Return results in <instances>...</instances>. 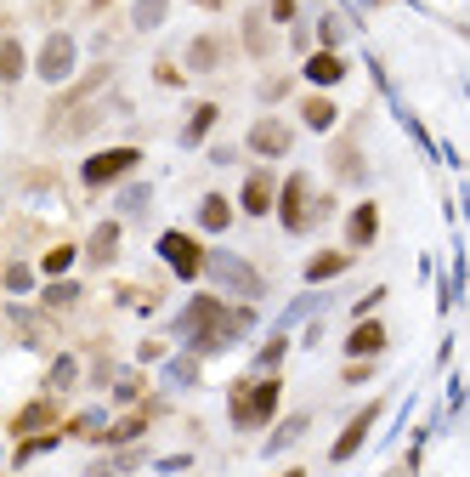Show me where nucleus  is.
I'll list each match as a JSON object with an SVG mask.
<instances>
[{"label": "nucleus", "mask_w": 470, "mask_h": 477, "mask_svg": "<svg viewBox=\"0 0 470 477\" xmlns=\"http://www.w3.org/2000/svg\"><path fill=\"white\" fill-rule=\"evenodd\" d=\"M256 330V313L249 307H222L215 296H198V302H187V313L176 318V335L193 347V352H227L239 335H249Z\"/></svg>", "instance_id": "nucleus-1"}, {"label": "nucleus", "mask_w": 470, "mask_h": 477, "mask_svg": "<svg viewBox=\"0 0 470 477\" xmlns=\"http://www.w3.org/2000/svg\"><path fill=\"white\" fill-rule=\"evenodd\" d=\"M198 273H210V278H215L222 290L244 296V302H256V296L266 290V285H261V273L249 268L244 256H232V251H210V256H205V268H198Z\"/></svg>", "instance_id": "nucleus-2"}, {"label": "nucleus", "mask_w": 470, "mask_h": 477, "mask_svg": "<svg viewBox=\"0 0 470 477\" xmlns=\"http://www.w3.org/2000/svg\"><path fill=\"white\" fill-rule=\"evenodd\" d=\"M273 410H278V381H256L232 393V427H261V420H273Z\"/></svg>", "instance_id": "nucleus-3"}, {"label": "nucleus", "mask_w": 470, "mask_h": 477, "mask_svg": "<svg viewBox=\"0 0 470 477\" xmlns=\"http://www.w3.org/2000/svg\"><path fill=\"white\" fill-rule=\"evenodd\" d=\"M318 210H329V205H318ZM318 210L306 205V176H289V182H283V205H278L283 227H289V234H306V227L318 222Z\"/></svg>", "instance_id": "nucleus-4"}, {"label": "nucleus", "mask_w": 470, "mask_h": 477, "mask_svg": "<svg viewBox=\"0 0 470 477\" xmlns=\"http://www.w3.org/2000/svg\"><path fill=\"white\" fill-rule=\"evenodd\" d=\"M68 75H74V40H68V34H51V40L40 46V80L63 85Z\"/></svg>", "instance_id": "nucleus-5"}, {"label": "nucleus", "mask_w": 470, "mask_h": 477, "mask_svg": "<svg viewBox=\"0 0 470 477\" xmlns=\"http://www.w3.org/2000/svg\"><path fill=\"white\" fill-rule=\"evenodd\" d=\"M131 165H142V154H136V148H108V154H91V159H85V182L102 188V182H114V176H125Z\"/></svg>", "instance_id": "nucleus-6"}, {"label": "nucleus", "mask_w": 470, "mask_h": 477, "mask_svg": "<svg viewBox=\"0 0 470 477\" xmlns=\"http://www.w3.org/2000/svg\"><path fill=\"white\" fill-rule=\"evenodd\" d=\"M159 256L170 261V273H176V278H193L198 268H205V251H198L187 234H165V239H159Z\"/></svg>", "instance_id": "nucleus-7"}, {"label": "nucleus", "mask_w": 470, "mask_h": 477, "mask_svg": "<svg viewBox=\"0 0 470 477\" xmlns=\"http://www.w3.org/2000/svg\"><path fill=\"white\" fill-rule=\"evenodd\" d=\"M374 420H379V403H369V410H363V415H352V427H346V432H340V444L329 449V455H335V461H352V455H357V449H363V437L374 432Z\"/></svg>", "instance_id": "nucleus-8"}, {"label": "nucleus", "mask_w": 470, "mask_h": 477, "mask_svg": "<svg viewBox=\"0 0 470 477\" xmlns=\"http://www.w3.org/2000/svg\"><path fill=\"white\" fill-rule=\"evenodd\" d=\"M249 148H256V154H266V159L289 154V126H283V119H261V126L249 131Z\"/></svg>", "instance_id": "nucleus-9"}, {"label": "nucleus", "mask_w": 470, "mask_h": 477, "mask_svg": "<svg viewBox=\"0 0 470 477\" xmlns=\"http://www.w3.org/2000/svg\"><path fill=\"white\" fill-rule=\"evenodd\" d=\"M340 75H346V63H340L335 51H318V57L306 63V80L312 85H340Z\"/></svg>", "instance_id": "nucleus-10"}, {"label": "nucleus", "mask_w": 470, "mask_h": 477, "mask_svg": "<svg viewBox=\"0 0 470 477\" xmlns=\"http://www.w3.org/2000/svg\"><path fill=\"white\" fill-rule=\"evenodd\" d=\"M266 205H273V176H266V171H256V176L244 182V210H249V216H261Z\"/></svg>", "instance_id": "nucleus-11"}, {"label": "nucleus", "mask_w": 470, "mask_h": 477, "mask_svg": "<svg viewBox=\"0 0 470 477\" xmlns=\"http://www.w3.org/2000/svg\"><path fill=\"white\" fill-rule=\"evenodd\" d=\"M114 251H119V222H102L91 234V244H85V256H91V261H114Z\"/></svg>", "instance_id": "nucleus-12"}, {"label": "nucleus", "mask_w": 470, "mask_h": 477, "mask_svg": "<svg viewBox=\"0 0 470 477\" xmlns=\"http://www.w3.org/2000/svg\"><path fill=\"white\" fill-rule=\"evenodd\" d=\"M379 347H386V330H379V324H357L352 341H346L352 358H369V352H379Z\"/></svg>", "instance_id": "nucleus-13"}, {"label": "nucleus", "mask_w": 470, "mask_h": 477, "mask_svg": "<svg viewBox=\"0 0 470 477\" xmlns=\"http://www.w3.org/2000/svg\"><path fill=\"white\" fill-rule=\"evenodd\" d=\"M352 268V256H312V261H306V278H312V285H323V278H340V273H346Z\"/></svg>", "instance_id": "nucleus-14"}, {"label": "nucleus", "mask_w": 470, "mask_h": 477, "mask_svg": "<svg viewBox=\"0 0 470 477\" xmlns=\"http://www.w3.org/2000/svg\"><path fill=\"white\" fill-rule=\"evenodd\" d=\"M198 222H205V227H210V234H222V227L232 222V205L222 199V193H210V199H205V205H198Z\"/></svg>", "instance_id": "nucleus-15"}, {"label": "nucleus", "mask_w": 470, "mask_h": 477, "mask_svg": "<svg viewBox=\"0 0 470 477\" xmlns=\"http://www.w3.org/2000/svg\"><path fill=\"white\" fill-rule=\"evenodd\" d=\"M300 432H306V415H289V420H283V427H278L273 437H266V449H261V455H283V449H289V444H295V437H300Z\"/></svg>", "instance_id": "nucleus-16"}, {"label": "nucleus", "mask_w": 470, "mask_h": 477, "mask_svg": "<svg viewBox=\"0 0 470 477\" xmlns=\"http://www.w3.org/2000/svg\"><path fill=\"white\" fill-rule=\"evenodd\" d=\"M374 227H379V210H374V205H357L346 234H352V244H369V239H374Z\"/></svg>", "instance_id": "nucleus-17"}, {"label": "nucleus", "mask_w": 470, "mask_h": 477, "mask_svg": "<svg viewBox=\"0 0 470 477\" xmlns=\"http://www.w3.org/2000/svg\"><path fill=\"white\" fill-rule=\"evenodd\" d=\"M323 302H329V296H300V302H289V313L278 318V335H283L289 324H300V318H312V313H318Z\"/></svg>", "instance_id": "nucleus-18"}, {"label": "nucleus", "mask_w": 470, "mask_h": 477, "mask_svg": "<svg viewBox=\"0 0 470 477\" xmlns=\"http://www.w3.org/2000/svg\"><path fill=\"white\" fill-rule=\"evenodd\" d=\"M165 12H170V0H136V29H159V23H165Z\"/></svg>", "instance_id": "nucleus-19"}, {"label": "nucleus", "mask_w": 470, "mask_h": 477, "mask_svg": "<svg viewBox=\"0 0 470 477\" xmlns=\"http://www.w3.org/2000/svg\"><path fill=\"white\" fill-rule=\"evenodd\" d=\"M17 75H23V46L0 40V80H17Z\"/></svg>", "instance_id": "nucleus-20"}, {"label": "nucleus", "mask_w": 470, "mask_h": 477, "mask_svg": "<svg viewBox=\"0 0 470 477\" xmlns=\"http://www.w3.org/2000/svg\"><path fill=\"white\" fill-rule=\"evenodd\" d=\"M165 381H170V386H193V381H198V364H193V358H170V364H165Z\"/></svg>", "instance_id": "nucleus-21"}, {"label": "nucleus", "mask_w": 470, "mask_h": 477, "mask_svg": "<svg viewBox=\"0 0 470 477\" xmlns=\"http://www.w3.org/2000/svg\"><path fill=\"white\" fill-rule=\"evenodd\" d=\"M210 126H215V109H210V102H205V109L193 114V126L182 131V143H187V148H193V143H205V131H210Z\"/></svg>", "instance_id": "nucleus-22"}, {"label": "nucleus", "mask_w": 470, "mask_h": 477, "mask_svg": "<svg viewBox=\"0 0 470 477\" xmlns=\"http://www.w3.org/2000/svg\"><path fill=\"white\" fill-rule=\"evenodd\" d=\"M306 126H312V131H329V126H335V102H323V97L306 102Z\"/></svg>", "instance_id": "nucleus-23"}, {"label": "nucleus", "mask_w": 470, "mask_h": 477, "mask_svg": "<svg viewBox=\"0 0 470 477\" xmlns=\"http://www.w3.org/2000/svg\"><path fill=\"white\" fill-rule=\"evenodd\" d=\"M51 420V403H29L23 415H17V432H34V427H46Z\"/></svg>", "instance_id": "nucleus-24"}, {"label": "nucleus", "mask_w": 470, "mask_h": 477, "mask_svg": "<svg viewBox=\"0 0 470 477\" xmlns=\"http://www.w3.org/2000/svg\"><path fill=\"white\" fill-rule=\"evenodd\" d=\"M148 199H153V188H148V182H136V188H125V193H119V210H148Z\"/></svg>", "instance_id": "nucleus-25"}, {"label": "nucleus", "mask_w": 470, "mask_h": 477, "mask_svg": "<svg viewBox=\"0 0 470 477\" xmlns=\"http://www.w3.org/2000/svg\"><path fill=\"white\" fill-rule=\"evenodd\" d=\"M74 375H80V369H74V358H57V364H51V393L74 386Z\"/></svg>", "instance_id": "nucleus-26"}, {"label": "nucleus", "mask_w": 470, "mask_h": 477, "mask_svg": "<svg viewBox=\"0 0 470 477\" xmlns=\"http://www.w3.org/2000/svg\"><path fill=\"white\" fill-rule=\"evenodd\" d=\"M318 34H323V46H340V40H346V23H340V17L329 12V17L318 23Z\"/></svg>", "instance_id": "nucleus-27"}, {"label": "nucleus", "mask_w": 470, "mask_h": 477, "mask_svg": "<svg viewBox=\"0 0 470 477\" xmlns=\"http://www.w3.org/2000/svg\"><path fill=\"white\" fill-rule=\"evenodd\" d=\"M187 63H193V68H210V63H215V40H193Z\"/></svg>", "instance_id": "nucleus-28"}, {"label": "nucleus", "mask_w": 470, "mask_h": 477, "mask_svg": "<svg viewBox=\"0 0 470 477\" xmlns=\"http://www.w3.org/2000/svg\"><path fill=\"white\" fill-rule=\"evenodd\" d=\"M68 302H80L74 285H51V290H46V307H68Z\"/></svg>", "instance_id": "nucleus-29"}, {"label": "nucleus", "mask_w": 470, "mask_h": 477, "mask_svg": "<svg viewBox=\"0 0 470 477\" xmlns=\"http://www.w3.org/2000/svg\"><path fill=\"white\" fill-rule=\"evenodd\" d=\"M68 261H74V251H68V244H57V251L46 256V273H68Z\"/></svg>", "instance_id": "nucleus-30"}, {"label": "nucleus", "mask_w": 470, "mask_h": 477, "mask_svg": "<svg viewBox=\"0 0 470 477\" xmlns=\"http://www.w3.org/2000/svg\"><path fill=\"white\" fill-rule=\"evenodd\" d=\"M46 449H57V437H34V444L17 449V461H34V455H46Z\"/></svg>", "instance_id": "nucleus-31"}, {"label": "nucleus", "mask_w": 470, "mask_h": 477, "mask_svg": "<svg viewBox=\"0 0 470 477\" xmlns=\"http://www.w3.org/2000/svg\"><path fill=\"white\" fill-rule=\"evenodd\" d=\"M131 437H142V420H125V427L108 432V444H131Z\"/></svg>", "instance_id": "nucleus-32"}, {"label": "nucleus", "mask_w": 470, "mask_h": 477, "mask_svg": "<svg viewBox=\"0 0 470 477\" xmlns=\"http://www.w3.org/2000/svg\"><path fill=\"white\" fill-rule=\"evenodd\" d=\"M6 285H12L17 296H23V290L34 285V273H29V268H6Z\"/></svg>", "instance_id": "nucleus-33"}, {"label": "nucleus", "mask_w": 470, "mask_h": 477, "mask_svg": "<svg viewBox=\"0 0 470 477\" xmlns=\"http://www.w3.org/2000/svg\"><path fill=\"white\" fill-rule=\"evenodd\" d=\"M278 358H283V335H273V347H266V352H261V369H273Z\"/></svg>", "instance_id": "nucleus-34"}, {"label": "nucleus", "mask_w": 470, "mask_h": 477, "mask_svg": "<svg viewBox=\"0 0 470 477\" xmlns=\"http://www.w3.org/2000/svg\"><path fill=\"white\" fill-rule=\"evenodd\" d=\"M273 17H278V23H289V17H295V0H273Z\"/></svg>", "instance_id": "nucleus-35"}, {"label": "nucleus", "mask_w": 470, "mask_h": 477, "mask_svg": "<svg viewBox=\"0 0 470 477\" xmlns=\"http://www.w3.org/2000/svg\"><path fill=\"white\" fill-rule=\"evenodd\" d=\"M85 477H114V466H91V472H85Z\"/></svg>", "instance_id": "nucleus-36"}, {"label": "nucleus", "mask_w": 470, "mask_h": 477, "mask_svg": "<svg viewBox=\"0 0 470 477\" xmlns=\"http://www.w3.org/2000/svg\"><path fill=\"white\" fill-rule=\"evenodd\" d=\"M289 477H300V472H289Z\"/></svg>", "instance_id": "nucleus-37"}]
</instances>
